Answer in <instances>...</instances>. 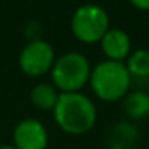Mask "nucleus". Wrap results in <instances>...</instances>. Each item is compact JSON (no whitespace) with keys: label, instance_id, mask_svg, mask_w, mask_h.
<instances>
[{"label":"nucleus","instance_id":"obj_2","mask_svg":"<svg viewBox=\"0 0 149 149\" xmlns=\"http://www.w3.org/2000/svg\"><path fill=\"white\" fill-rule=\"evenodd\" d=\"M132 80L125 61L103 59L91 68L88 84L100 100L119 101L132 90Z\"/></svg>","mask_w":149,"mask_h":149},{"label":"nucleus","instance_id":"obj_1","mask_svg":"<svg viewBox=\"0 0 149 149\" xmlns=\"http://www.w3.org/2000/svg\"><path fill=\"white\" fill-rule=\"evenodd\" d=\"M53 117L63 132L69 135H84L95 127L98 109L93 100L82 91L59 93Z\"/></svg>","mask_w":149,"mask_h":149},{"label":"nucleus","instance_id":"obj_4","mask_svg":"<svg viewBox=\"0 0 149 149\" xmlns=\"http://www.w3.org/2000/svg\"><path fill=\"white\" fill-rule=\"evenodd\" d=\"M111 27L109 13L98 3H84L72 13L71 29L84 43H96Z\"/></svg>","mask_w":149,"mask_h":149},{"label":"nucleus","instance_id":"obj_16","mask_svg":"<svg viewBox=\"0 0 149 149\" xmlns=\"http://www.w3.org/2000/svg\"><path fill=\"white\" fill-rule=\"evenodd\" d=\"M148 48H149V47H148Z\"/></svg>","mask_w":149,"mask_h":149},{"label":"nucleus","instance_id":"obj_11","mask_svg":"<svg viewBox=\"0 0 149 149\" xmlns=\"http://www.w3.org/2000/svg\"><path fill=\"white\" fill-rule=\"evenodd\" d=\"M130 3L135 8H138V10H143V11L149 10V0H132Z\"/></svg>","mask_w":149,"mask_h":149},{"label":"nucleus","instance_id":"obj_10","mask_svg":"<svg viewBox=\"0 0 149 149\" xmlns=\"http://www.w3.org/2000/svg\"><path fill=\"white\" fill-rule=\"evenodd\" d=\"M125 66L130 75L133 77H148L149 79V48L139 47L130 52L125 59Z\"/></svg>","mask_w":149,"mask_h":149},{"label":"nucleus","instance_id":"obj_12","mask_svg":"<svg viewBox=\"0 0 149 149\" xmlns=\"http://www.w3.org/2000/svg\"><path fill=\"white\" fill-rule=\"evenodd\" d=\"M0 149H16L13 144H0Z\"/></svg>","mask_w":149,"mask_h":149},{"label":"nucleus","instance_id":"obj_7","mask_svg":"<svg viewBox=\"0 0 149 149\" xmlns=\"http://www.w3.org/2000/svg\"><path fill=\"white\" fill-rule=\"evenodd\" d=\"M100 45L106 59L112 61H125L132 52V39L128 32L122 27L111 26L100 40Z\"/></svg>","mask_w":149,"mask_h":149},{"label":"nucleus","instance_id":"obj_3","mask_svg":"<svg viewBox=\"0 0 149 149\" xmlns=\"http://www.w3.org/2000/svg\"><path fill=\"white\" fill-rule=\"evenodd\" d=\"M52 84L59 93L80 91L90 80V59L80 52H66L55 59L52 68Z\"/></svg>","mask_w":149,"mask_h":149},{"label":"nucleus","instance_id":"obj_15","mask_svg":"<svg viewBox=\"0 0 149 149\" xmlns=\"http://www.w3.org/2000/svg\"><path fill=\"white\" fill-rule=\"evenodd\" d=\"M0 144H2V141H0Z\"/></svg>","mask_w":149,"mask_h":149},{"label":"nucleus","instance_id":"obj_6","mask_svg":"<svg viewBox=\"0 0 149 149\" xmlns=\"http://www.w3.org/2000/svg\"><path fill=\"white\" fill-rule=\"evenodd\" d=\"M48 132L37 119H23L13 130V146L16 149H47Z\"/></svg>","mask_w":149,"mask_h":149},{"label":"nucleus","instance_id":"obj_9","mask_svg":"<svg viewBox=\"0 0 149 149\" xmlns=\"http://www.w3.org/2000/svg\"><path fill=\"white\" fill-rule=\"evenodd\" d=\"M123 111L132 119H143L149 114V93L146 90H130L122 98Z\"/></svg>","mask_w":149,"mask_h":149},{"label":"nucleus","instance_id":"obj_8","mask_svg":"<svg viewBox=\"0 0 149 149\" xmlns=\"http://www.w3.org/2000/svg\"><path fill=\"white\" fill-rule=\"evenodd\" d=\"M31 103L40 111H53L58 103L59 91L53 84L48 82H40V84L34 85L31 90Z\"/></svg>","mask_w":149,"mask_h":149},{"label":"nucleus","instance_id":"obj_13","mask_svg":"<svg viewBox=\"0 0 149 149\" xmlns=\"http://www.w3.org/2000/svg\"><path fill=\"white\" fill-rule=\"evenodd\" d=\"M148 93H149V80H148Z\"/></svg>","mask_w":149,"mask_h":149},{"label":"nucleus","instance_id":"obj_5","mask_svg":"<svg viewBox=\"0 0 149 149\" xmlns=\"http://www.w3.org/2000/svg\"><path fill=\"white\" fill-rule=\"evenodd\" d=\"M55 48L48 40L31 39L19 53V68L26 75L40 77L52 71L55 64Z\"/></svg>","mask_w":149,"mask_h":149},{"label":"nucleus","instance_id":"obj_14","mask_svg":"<svg viewBox=\"0 0 149 149\" xmlns=\"http://www.w3.org/2000/svg\"><path fill=\"white\" fill-rule=\"evenodd\" d=\"M123 149H133V148H123Z\"/></svg>","mask_w":149,"mask_h":149}]
</instances>
